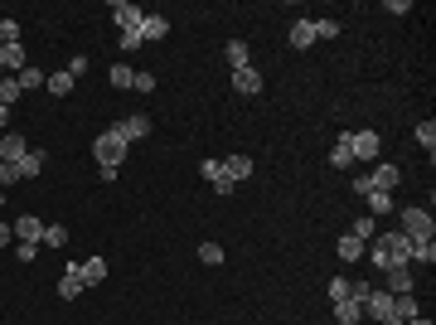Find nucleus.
Returning a JSON list of instances; mask_svg holds the SVG:
<instances>
[{
    "label": "nucleus",
    "mask_w": 436,
    "mask_h": 325,
    "mask_svg": "<svg viewBox=\"0 0 436 325\" xmlns=\"http://www.w3.org/2000/svg\"><path fill=\"white\" fill-rule=\"evenodd\" d=\"M44 243L49 247H68V228H63V223H49V228H44Z\"/></svg>",
    "instance_id": "33"
},
{
    "label": "nucleus",
    "mask_w": 436,
    "mask_h": 325,
    "mask_svg": "<svg viewBox=\"0 0 436 325\" xmlns=\"http://www.w3.org/2000/svg\"><path fill=\"white\" fill-rule=\"evenodd\" d=\"M223 175H228L233 185L247 180V175H252V156H228V161H223Z\"/></svg>",
    "instance_id": "18"
},
{
    "label": "nucleus",
    "mask_w": 436,
    "mask_h": 325,
    "mask_svg": "<svg viewBox=\"0 0 436 325\" xmlns=\"http://www.w3.org/2000/svg\"><path fill=\"white\" fill-rule=\"evenodd\" d=\"M199 175H204V180H209V185H214L218 175H223V161H204V165H199Z\"/></svg>",
    "instance_id": "39"
},
{
    "label": "nucleus",
    "mask_w": 436,
    "mask_h": 325,
    "mask_svg": "<svg viewBox=\"0 0 436 325\" xmlns=\"http://www.w3.org/2000/svg\"><path fill=\"white\" fill-rule=\"evenodd\" d=\"M111 87H131V82H136V68H126V63H111Z\"/></svg>",
    "instance_id": "31"
},
{
    "label": "nucleus",
    "mask_w": 436,
    "mask_h": 325,
    "mask_svg": "<svg viewBox=\"0 0 436 325\" xmlns=\"http://www.w3.org/2000/svg\"><path fill=\"white\" fill-rule=\"evenodd\" d=\"M29 151V141L20 132H5L0 136V161H10V165H20V156Z\"/></svg>",
    "instance_id": "10"
},
{
    "label": "nucleus",
    "mask_w": 436,
    "mask_h": 325,
    "mask_svg": "<svg viewBox=\"0 0 436 325\" xmlns=\"http://www.w3.org/2000/svg\"><path fill=\"white\" fill-rule=\"evenodd\" d=\"M34 252H39V243H20V247H15V257H20V262H34Z\"/></svg>",
    "instance_id": "43"
},
{
    "label": "nucleus",
    "mask_w": 436,
    "mask_h": 325,
    "mask_svg": "<svg viewBox=\"0 0 436 325\" xmlns=\"http://www.w3.org/2000/svg\"><path fill=\"white\" fill-rule=\"evenodd\" d=\"M393 316H398V321H412V316H422V311H417V297H412V292L393 297Z\"/></svg>",
    "instance_id": "23"
},
{
    "label": "nucleus",
    "mask_w": 436,
    "mask_h": 325,
    "mask_svg": "<svg viewBox=\"0 0 436 325\" xmlns=\"http://www.w3.org/2000/svg\"><path fill=\"white\" fill-rule=\"evenodd\" d=\"M403 325H432V321H427V316H412V321H403Z\"/></svg>",
    "instance_id": "46"
},
{
    "label": "nucleus",
    "mask_w": 436,
    "mask_h": 325,
    "mask_svg": "<svg viewBox=\"0 0 436 325\" xmlns=\"http://www.w3.org/2000/svg\"><path fill=\"white\" fill-rule=\"evenodd\" d=\"M364 204H369V218L393 214V194H383V190H369V194H364Z\"/></svg>",
    "instance_id": "20"
},
{
    "label": "nucleus",
    "mask_w": 436,
    "mask_h": 325,
    "mask_svg": "<svg viewBox=\"0 0 436 325\" xmlns=\"http://www.w3.org/2000/svg\"><path fill=\"white\" fill-rule=\"evenodd\" d=\"M92 161H97V175H102V180H116V170L126 165V141H116L111 132H102L92 141Z\"/></svg>",
    "instance_id": "1"
},
{
    "label": "nucleus",
    "mask_w": 436,
    "mask_h": 325,
    "mask_svg": "<svg viewBox=\"0 0 436 325\" xmlns=\"http://www.w3.org/2000/svg\"><path fill=\"white\" fill-rule=\"evenodd\" d=\"M111 20H116V29H141L146 10H141V5H131V0H111Z\"/></svg>",
    "instance_id": "6"
},
{
    "label": "nucleus",
    "mask_w": 436,
    "mask_h": 325,
    "mask_svg": "<svg viewBox=\"0 0 436 325\" xmlns=\"http://www.w3.org/2000/svg\"><path fill=\"white\" fill-rule=\"evenodd\" d=\"M165 34H170V20H165V15H146V20H141V44H156Z\"/></svg>",
    "instance_id": "13"
},
{
    "label": "nucleus",
    "mask_w": 436,
    "mask_h": 325,
    "mask_svg": "<svg viewBox=\"0 0 436 325\" xmlns=\"http://www.w3.org/2000/svg\"><path fill=\"white\" fill-rule=\"evenodd\" d=\"M78 292H82V277H78V272H63V277H58V297L78 301Z\"/></svg>",
    "instance_id": "26"
},
{
    "label": "nucleus",
    "mask_w": 436,
    "mask_h": 325,
    "mask_svg": "<svg viewBox=\"0 0 436 325\" xmlns=\"http://www.w3.org/2000/svg\"><path fill=\"white\" fill-rule=\"evenodd\" d=\"M10 228H15V243H44V223L34 214H20Z\"/></svg>",
    "instance_id": "7"
},
{
    "label": "nucleus",
    "mask_w": 436,
    "mask_h": 325,
    "mask_svg": "<svg viewBox=\"0 0 436 325\" xmlns=\"http://www.w3.org/2000/svg\"><path fill=\"white\" fill-rule=\"evenodd\" d=\"M15 82H20V92H34V87H44V73H39V68H29V63H25V68H20V78H15Z\"/></svg>",
    "instance_id": "30"
},
{
    "label": "nucleus",
    "mask_w": 436,
    "mask_h": 325,
    "mask_svg": "<svg viewBox=\"0 0 436 325\" xmlns=\"http://www.w3.org/2000/svg\"><path fill=\"white\" fill-rule=\"evenodd\" d=\"M334 252H339V257H344V262H354V257H364V243H359L354 233H344V238H339V243H334Z\"/></svg>",
    "instance_id": "28"
},
{
    "label": "nucleus",
    "mask_w": 436,
    "mask_h": 325,
    "mask_svg": "<svg viewBox=\"0 0 436 325\" xmlns=\"http://www.w3.org/2000/svg\"><path fill=\"white\" fill-rule=\"evenodd\" d=\"M68 73H73V82H78L82 73H87V58H82V54H73V63H68Z\"/></svg>",
    "instance_id": "42"
},
{
    "label": "nucleus",
    "mask_w": 436,
    "mask_h": 325,
    "mask_svg": "<svg viewBox=\"0 0 436 325\" xmlns=\"http://www.w3.org/2000/svg\"><path fill=\"white\" fill-rule=\"evenodd\" d=\"M383 272H388V292L393 297L412 292V262H398V267H383Z\"/></svg>",
    "instance_id": "12"
},
{
    "label": "nucleus",
    "mask_w": 436,
    "mask_h": 325,
    "mask_svg": "<svg viewBox=\"0 0 436 325\" xmlns=\"http://www.w3.org/2000/svg\"><path fill=\"white\" fill-rule=\"evenodd\" d=\"M10 238H15V228H10V223H5V218H0V247L10 243Z\"/></svg>",
    "instance_id": "45"
},
{
    "label": "nucleus",
    "mask_w": 436,
    "mask_h": 325,
    "mask_svg": "<svg viewBox=\"0 0 436 325\" xmlns=\"http://www.w3.org/2000/svg\"><path fill=\"white\" fill-rule=\"evenodd\" d=\"M349 161H354V156H349V132H339V141H334V151H329V165H334V170H344Z\"/></svg>",
    "instance_id": "24"
},
{
    "label": "nucleus",
    "mask_w": 436,
    "mask_h": 325,
    "mask_svg": "<svg viewBox=\"0 0 436 325\" xmlns=\"http://www.w3.org/2000/svg\"><path fill=\"white\" fill-rule=\"evenodd\" d=\"M408 262H417V267H432V262H436V238L412 243V247H408Z\"/></svg>",
    "instance_id": "15"
},
{
    "label": "nucleus",
    "mask_w": 436,
    "mask_h": 325,
    "mask_svg": "<svg viewBox=\"0 0 436 325\" xmlns=\"http://www.w3.org/2000/svg\"><path fill=\"white\" fill-rule=\"evenodd\" d=\"M15 97H20V82H15V78H0V107H10Z\"/></svg>",
    "instance_id": "35"
},
{
    "label": "nucleus",
    "mask_w": 436,
    "mask_h": 325,
    "mask_svg": "<svg viewBox=\"0 0 436 325\" xmlns=\"http://www.w3.org/2000/svg\"><path fill=\"white\" fill-rule=\"evenodd\" d=\"M349 233H354L359 243H374V238H378V223H374V218H369V214H359V218H354V228H349Z\"/></svg>",
    "instance_id": "25"
},
{
    "label": "nucleus",
    "mask_w": 436,
    "mask_h": 325,
    "mask_svg": "<svg viewBox=\"0 0 436 325\" xmlns=\"http://www.w3.org/2000/svg\"><path fill=\"white\" fill-rule=\"evenodd\" d=\"M131 87H136V92H151V87H156V78H151V73H136V82H131Z\"/></svg>",
    "instance_id": "44"
},
{
    "label": "nucleus",
    "mask_w": 436,
    "mask_h": 325,
    "mask_svg": "<svg viewBox=\"0 0 436 325\" xmlns=\"http://www.w3.org/2000/svg\"><path fill=\"white\" fill-rule=\"evenodd\" d=\"M233 92H243V97H257V92H262V73H257L252 63H247V68H238V73H233Z\"/></svg>",
    "instance_id": "9"
},
{
    "label": "nucleus",
    "mask_w": 436,
    "mask_h": 325,
    "mask_svg": "<svg viewBox=\"0 0 436 325\" xmlns=\"http://www.w3.org/2000/svg\"><path fill=\"white\" fill-rule=\"evenodd\" d=\"M107 132L116 136V141H126V146H131V141H141V136H151V117H146V112H136V117H121L116 127H107Z\"/></svg>",
    "instance_id": "4"
},
{
    "label": "nucleus",
    "mask_w": 436,
    "mask_h": 325,
    "mask_svg": "<svg viewBox=\"0 0 436 325\" xmlns=\"http://www.w3.org/2000/svg\"><path fill=\"white\" fill-rule=\"evenodd\" d=\"M369 292H374V287H369V282H349V301H359V306H364V301H369Z\"/></svg>",
    "instance_id": "40"
},
{
    "label": "nucleus",
    "mask_w": 436,
    "mask_h": 325,
    "mask_svg": "<svg viewBox=\"0 0 436 325\" xmlns=\"http://www.w3.org/2000/svg\"><path fill=\"white\" fill-rule=\"evenodd\" d=\"M44 161H49V156H44V151H34V146H29L25 156H20V165H15V170H20V180H25V175H39V170H44Z\"/></svg>",
    "instance_id": "19"
},
{
    "label": "nucleus",
    "mask_w": 436,
    "mask_h": 325,
    "mask_svg": "<svg viewBox=\"0 0 436 325\" xmlns=\"http://www.w3.org/2000/svg\"><path fill=\"white\" fill-rule=\"evenodd\" d=\"M408 233H398V228H388V233H378V238H374V252H369V257H374V262H378V267H398V262H408Z\"/></svg>",
    "instance_id": "2"
},
{
    "label": "nucleus",
    "mask_w": 436,
    "mask_h": 325,
    "mask_svg": "<svg viewBox=\"0 0 436 325\" xmlns=\"http://www.w3.org/2000/svg\"><path fill=\"white\" fill-rule=\"evenodd\" d=\"M364 316L388 321V316H393V292H369V301H364Z\"/></svg>",
    "instance_id": "11"
},
{
    "label": "nucleus",
    "mask_w": 436,
    "mask_h": 325,
    "mask_svg": "<svg viewBox=\"0 0 436 325\" xmlns=\"http://www.w3.org/2000/svg\"><path fill=\"white\" fill-rule=\"evenodd\" d=\"M78 277H82V287H97V282H107V262L87 257V262H78Z\"/></svg>",
    "instance_id": "14"
},
{
    "label": "nucleus",
    "mask_w": 436,
    "mask_h": 325,
    "mask_svg": "<svg viewBox=\"0 0 436 325\" xmlns=\"http://www.w3.org/2000/svg\"><path fill=\"white\" fill-rule=\"evenodd\" d=\"M5 122H10V107H0V132H5Z\"/></svg>",
    "instance_id": "47"
},
{
    "label": "nucleus",
    "mask_w": 436,
    "mask_h": 325,
    "mask_svg": "<svg viewBox=\"0 0 436 325\" xmlns=\"http://www.w3.org/2000/svg\"><path fill=\"white\" fill-rule=\"evenodd\" d=\"M199 262H204V267H218V262H223V247L218 243H199Z\"/></svg>",
    "instance_id": "34"
},
{
    "label": "nucleus",
    "mask_w": 436,
    "mask_h": 325,
    "mask_svg": "<svg viewBox=\"0 0 436 325\" xmlns=\"http://www.w3.org/2000/svg\"><path fill=\"white\" fill-rule=\"evenodd\" d=\"M0 44H20V25L15 20H0Z\"/></svg>",
    "instance_id": "36"
},
{
    "label": "nucleus",
    "mask_w": 436,
    "mask_h": 325,
    "mask_svg": "<svg viewBox=\"0 0 436 325\" xmlns=\"http://www.w3.org/2000/svg\"><path fill=\"white\" fill-rule=\"evenodd\" d=\"M0 209H5V190H0Z\"/></svg>",
    "instance_id": "48"
},
{
    "label": "nucleus",
    "mask_w": 436,
    "mask_h": 325,
    "mask_svg": "<svg viewBox=\"0 0 436 325\" xmlns=\"http://www.w3.org/2000/svg\"><path fill=\"white\" fill-rule=\"evenodd\" d=\"M116 49H121V54H136L141 49V29H121V34H116Z\"/></svg>",
    "instance_id": "32"
},
{
    "label": "nucleus",
    "mask_w": 436,
    "mask_h": 325,
    "mask_svg": "<svg viewBox=\"0 0 436 325\" xmlns=\"http://www.w3.org/2000/svg\"><path fill=\"white\" fill-rule=\"evenodd\" d=\"M359 321H364L359 301H334V325H359Z\"/></svg>",
    "instance_id": "16"
},
{
    "label": "nucleus",
    "mask_w": 436,
    "mask_h": 325,
    "mask_svg": "<svg viewBox=\"0 0 436 325\" xmlns=\"http://www.w3.org/2000/svg\"><path fill=\"white\" fill-rule=\"evenodd\" d=\"M398 180H403V170H398V165H374V170H369V185L383 190V194L398 190Z\"/></svg>",
    "instance_id": "8"
},
{
    "label": "nucleus",
    "mask_w": 436,
    "mask_h": 325,
    "mask_svg": "<svg viewBox=\"0 0 436 325\" xmlns=\"http://www.w3.org/2000/svg\"><path fill=\"white\" fill-rule=\"evenodd\" d=\"M286 39H291V49H310V44H315V25H310V20H296Z\"/></svg>",
    "instance_id": "17"
},
{
    "label": "nucleus",
    "mask_w": 436,
    "mask_h": 325,
    "mask_svg": "<svg viewBox=\"0 0 436 325\" xmlns=\"http://www.w3.org/2000/svg\"><path fill=\"white\" fill-rule=\"evenodd\" d=\"M349 156L354 161H378V132H349Z\"/></svg>",
    "instance_id": "5"
},
{
    "label": "nucleus",
    "mask_w": 436,
    "mask_h": 325,
    "mask_svg": "<svg viewBox=\"0 0 436 325\" xmlns=\"http://www.w3.org/2000/svg\"><path fill=\"white\" fill-rule=\"evenodd\" d=\"M15 180H20V170H15L10 161H0V190H5V185H15Z\"/></svg>",
    "instance_id": "41"
},
{
    "label": "nucleus",
    "mask_w": 436,
    "mask_h": 325,
    "mask_svg": "<svg viewBox=\"0 0 436 325\" xmlns=\"http://www.w3.org/2000/svg\"><path fill=\"white\" fill-rule=\"evenodd\" d=\"M412 136H417V146H422L427 156L436 151V122H432V117H427V122H417V132H412Z\"/></svg>",
    "instance_id": "22"
},
{
    "label": "nucleus",
    "mask_w": 436,
    "mask_h": 325,
    "mask_svg": "<svg viewBox=\"0 0 436 325\" xmlns=\"http://www.w3.org/2000/svg\"><path fill=\"white\" fill-rule=\"evenodd\" d=\"M247 58H252V54H247V44H243V39H233V44H228V68L238 73V68H247Z\"/></svg>",
    "instance_id": "29"
},
{
    "label": "nucleus",
    "mask_w": 436,
    "mask_h": 325,
    "mask_svg": "<svg viewBox=\"0 0 436 325\" xmlns=\"http://www.w3.org/2000/svg\"><path fill=\"white\" fill-rule=\"evenodd\" d=\"M329 301H349V282H344V277L329 282Z\"/></svg>",
    "instance_id": "38"
},
{
    "label": "nucleus",
    "mask_w": 436,
    "mask_h": 325,
    "mask_svg": "<svg viewBox=\"0 0 436 325\" xmlns=\"http://www.w3.org/2000/svg\"><path fill=\"white\" fill-rule=\"evenodd\" d=\"M25 49L20 44H0V68H25Z\"/></svg>",
    "instance_id": "27"
},
{
    "label": "nucleus",
    "mask_w": 436,
    "mask_h": 325,
    "mask_svg": "<svg viewBox=\"0 0 436 325\" xmlns=\"http://www.w3.org/2000/svg\"><path fill=\"white\" fill-rule=\"evenodd\" d=\"M403 214V228L398 233H408V243H422V238H436V223L427 209H398Z\"/></svg>",
    "instance_id": "3"
},
{
    "label": "nucleus",
    "mask_w": 436,
    "mask_h": 325,
    "mask_svg": "<svg viewBox=\"0 0 436 325\" xmlns=\"http://www.w3.org/2000/svg\"><path fill=\"white\" fill-rule=\"evenodd\" d=\"M44 87H49L54 97H68V92H73V73H68V68H63V73H49V78H44Z\"/></svg>",
    "instance_id": "21"
},
{
    "label": "nucleus",
    "mask_w": 436,
    "mask_h": 325,
    "mask_svg": "<svg viewBox=\"0 0 436 325\" xmlns=\"http://www.w3.org/2000/svg\"><path fill=\"white\" fill-rule=\"evenodd\" d=\"M310 25H315V39H334V34H339L334 20H310Z\"/></svg>",
    "instance_id": "37"
}]
</instances>
